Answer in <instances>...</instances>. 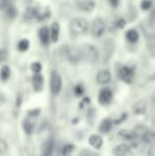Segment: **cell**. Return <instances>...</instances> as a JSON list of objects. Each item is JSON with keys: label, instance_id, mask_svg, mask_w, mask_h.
I'll return each instance as SVG.
<instances>
[{"label": "cell", "instance_id": "1", "mask_svg": "<svg viewBox=\"0 0 155 156\" xmlns=\"http://www.w3.org/2000/svg\"><path fill=\"white\" fill-rule=\"evenodd\" d=\"M88 28V23L83 17H75L71 19L69 23V31L73 36H81V35L86 34Z\"/></svg>", "mask_w": 155, "mask_h": 156}, {"label": "cell", "instance_id": "2", "mask_svg": "<svg viewBox=\"0 0 155 156\" xmlns=\"http://www.w3.org/2000/svg\"><path fill=\"white\" fill-rule=\"evenodd\" d=\"M81 52H82V58L88 63H96L99 58V51L95 46L90 44H84L81 46Z\"/></svg>", "mask_w": 155, "mask_h": 156}, {"label": "cell", "instance_id": "3", "mask_svg": "<svg viewBox=\"0 0 155 156\" xmlns=\"http://www.w3.org/2000/svg\"><path fill=\"white\" fill-rule=\"evenodd\" d=\"M62 76H61V74L56 70H53L51 72V76H50V89H51L52 94L53 96H58L61 93V90H62Z\"/></svg>", "mask_w": 155, "mask_h": 156}, {"label": "cell", "instance_id": "4", "mask_svg": "<svg viewBox=\"0 0 155 156\" xmlns=\"http://www.w3.org/2000/svg\"><path fill=\"white\" fill-rule=\"evenodd\" d=\"M105 23L103 21V19L100 18V17H97L95 20L91 23V27H90V31H91V35L96 38H100L104 35L105 33Z\"/></svg>", "mask_w": 155, "mask_h": 156}, {"label": "cell", "instance_id": "5", "mask_svg": "<svg viewBox=\"0 0 155 156\" xmlns=\"http://www.w3.org/2000/svg\"><path fill=\"white\" fill-rule=\"evenodd\" d=\"M66 56L68 58V61L72 64H77L80 62L82 58V52H81V48L80 47H76V46H71L68 47L66 50Z\"/></svg>", "mask_w": 155, "mask_h": 156}, {"label": "cell", "instance_id": "6", "mask_svg": "<svg viewBox=\"0 0 155 156\" xmlns=\"http://www.w3.org/2000/svg\"><path fill=\"white\" fill-rule=\"evenodd\" d=\"M135 76V70L134 68L130 67V66H123L120 68L119 70V78L124 83H132L133 79Z\"/></svg>", "mask_w": 155, "mask_h": 156}, {"label": "cell", "instance_id": "7", "mask_svg": "<svg viewBox=\"0 0 155 156\" xmlns=\"http://www.w3.org/2000/svg\"><path fill=\"white\" fill-rule=\"evenodd\" d=\"M75 5L82 12H91L96 8L93 0H75Z\"/></svg>", "mask_w": 155, "mask_h": 156}, {"label": "cell", "instance_id": "8", "mask_svg": "<svg viewBox=\"0 0 155 156\" xmlns=\"http://www.w3.org/2000/svg\"><path fill=\"white\" fill-rule=\"evenodd\" d=\"M113 99V93L110 88H102L101 90L99 91V96H98V100H99V103L102 105H107L111 103Z\"/></svg>", "mask_w": 155, "mask_h": 156}, {"label": "cell", "instance_id": "9", "mask_svg": "<svg viewBox=\"0 0 155 156\" xmlns=\"http://www.w3.org/2000/svg\"><path fill=\"white\" fill-rule=\"evenodd\" d=\"M112 80V74L108 70H100L96 76V81L98 84L100 85H105L108 84Z\"/></svg>", "mask_w": 155, "mask_h": 156}, {"label": "cell", "instance_id": "10", "mask_svg": "<svg viewBox=\"0 0 155 156\" xmlns=\"http://www.w3.org/2000/svg\"><path fill=\"white\" fill-rule=\"evenodd\" d=\"M38 38L44 46H48L51 41L50 38V30L47 27H43L38 30Z\"/></svg>", "mask_w": 155, "mask_h": 156}, {"label": "cell", "instance_id": "11", "mask_svg": "<svg viewBox=\"0 0 155 156\" xmlns=\"http://www.w3.org/2000/svg\"><path fill=\"white\" fill-rule=\"evenodd\" d=\"M88 141H89V144H90L93 149H96V150H100V149L102 148V146H103V139H102L101 136L98 135V134L91 135L90 137H89Z\"/></svg>", "mask_w": 155, "mask_h": 156}, {"label": "cell", "instance_id": "12", "mask_svg": "<svg viewBox=\"0 0 155 156\" xmlns=\"http://www.w3.org/2000/svg\"><path fill=\"white\" fill-rule=\"evenodd\" d=\"M134 115H143L147 111V102L143 100H140L136 102L132 107Z\"/></svg>", "mask_w": 155, "mask_h": 156}, {"label": "cell", "instance_id": "13", "mask_svg": "<svg viewBox=\"0 0 155 156\" xmlns=\"http://www.w3.org/2000/svg\"><path fill=\"white\" fill-rule=\"evenodd\" d=\"M130 150H131V148L129 144H120L115 147L114 150H113V153H114L115 156H125L129 152H130Z\"/></svg>", "mask_w": 155, "mask_h": 156}, {"label": "cell", "instance_id": "14", "mask_svg": "<svg viewBox=\"0 0 155 156\" xmlns=\"http://www.w3.org/2000/svg\"><path fill=\"white\" fill-rule=\"evenodd\" d=\"M53 147H54L53 139H52V138H49L43 146V153H41V156H52V153H53Z\"/></svg>", "mask_w": 155, "mask_h": 156}, {"label": "cell", "instance_id": "15", "mask_svg": "<svg viewBox=\"0 0 155 156\" xmlns=\"http://www.w3.org/2000/svg\"><path fill=\"white\" fill-rule=\"evenodd\" d=\"M113 127V121L110 118H106V119L102 120L101 123L99 125V132L102 134H107L108 132L112 129Z\"/></svg>", "mask_w": 155, "mask_h": 156}, {"label": "cell", "instance_id": "16", "mask_svg": "<svg viewBox=\"0 0 155 156\" xmlns=\"http://www.w3.org/2000/svg\"><path fill=\"white\" fill-rule=\"evenodd\" d=\"M33 88L35 91H41L44 86V78L41 73H34L33 76Z\"/></svg>", "mask_w": 155, "mask_h": 156}, {"label": "cell", "instance_id": "17", "mask_svg": "<svg viewBox=\"0 0 155 156\" xmlns=\"http://www.w3.org/2000/svg\"><path fill=\"white\" fill-rule=\"evenodd\" d=\"M58 36H60V25L58 23H53L50 29V38H51L52 43H56L58 41Z\"/></svg>", "mask_w": 155, "mask_h": 156}, {"label": "cell", "instance_id": "18", "mask_svg": "<svg viewBox=\"0 0 155 156\" xmlns=\"http://www.w3.org/2000/svg\"><path fill=\"white\" fill-rule=\"evenodd\" d=\"M141 140H143V144H153L155 141V131H150V129H147V131L143 133V135L141 136Z\"/></svg>", "mask_w": 155, "mask_h": 156}, {"label": "cell", "instance_id": "19", "mask_svg": "<svg viewBox=\"0 0 155 156\" xmlns=\"http://www.w3.org/2000/svg\"><path fill=\"white\" fill-rule=\"evenodd\" d=\"M50 11L48 9L44 8H36V19L37 20H45L50 17Z\"/></svg>", "mask_w": 155, "mask_h": 156}, {"label": "cell", "instance_id": "20", "mask_svg": "<svg viewBox=\"0 0 155 156\" xmlns=\"http://www.w3.org/2000/svg\"><path fill=\"white\" fill-rule=\"evenodd\" d=\"M125 38H126V41H128L129 43L135 44V43H137V41H139V34H138V32H137L136 30L131 29V30H129V31L125 33Z\"/></svg>", "mask_w": 155, "mask_h": 156}, {"label": "cell", "instance_id": "21", "mask_svg": "<svg viewBox=\"0 0 155 156\" xmlns=\"http://www.w3.org/2000/svg\"><path fill=\"white\" fill-rule=\"evenodd\" d=\"M119 136L125 140H134L137 138L135 132L134 131H129V129H121V131L119 132Z\"/></svg>", "mask_w": 155, "mask_h": 156}, {"label": "cell", "instance_id": "22", "mask_svg": "<svg viewBox=\"0 0 155 156\" xmlns=\"http://www.w3.org/2000/svg\"><path fill=\"white\" fill-rule=\"evenodd\" d=\"M23 18L26 20H32V19H36V8H30L26 9L25 14H23Z\"/></svg>", "mask_w": 155, "mask_h": 156}, {"label": "cell", "instance_id": "23", "mask_svg": "<svg viewBox=\"0 0 155 156\" xmlns=\"http://www.w3.org/2000/svg\"><path fill=\"white\" fill-rule=\"evenodd\" d=\"M10 76H11L10 67L6 65L2 66L1 70H0V78H1V80L3 81V82H5V81H8L9 79H10Z\"/></svg>", "mask_w": 155, "mask_h": 156}, {"label": "cell", "instance_id": "24", "mask_svg": "<svg viewBox=\"0 0 155 156\" xmlns=\"http://www.w3.org/2000/svg\"><path fill=\"white\" fill-rule=\"evenodd\" d=\"M75 149L76 148H75V146H73V144H65V146L62 148V155L63 156H70L73 153Z\"/></svg>", "mask_w": 155, "mask_h": 156}, {"label": "cell", "instance_id": "25", "mask_svg": "<svg viewBox=\"0 0 155 156\" xmlns=\"http://www.w3.org/2000/svg\"><path fill=\"white\" fill-rule=\"evenodd\" d=\"M23 131L26 132V134L31 135L32 132H33V129H34L33 122H31L30 120H25V121H23Z\"/></svg>", "mask_w": 155, "mask_h": 156}, {"label": "cell", "instance_id": "26", "mask_svg": "<svg viewBox=\"0 0 155 156\" xmlns=\"http://www.w3.org/2000/svg\"><path fill=\"white\" fill-rule=\"evenodd\" d=\"M29 47H30V41H28V39H21V41L18 43V46H17L18 50L21 52L27 51V50L29 49Z\"/></svg>", "mask_w": 155, "mask_h": 156}, {"label": "cell", "instance_id": "27", "mask_svg": "<svg viewBox=\"0 0 155 156\" xmlns=\"http://www.w3.org/2000/svg\"><path fill=\"white\" fill-rule=\"evenodd\" d=\"M5 16L10 19H14L15 17L17 16V11L14 6H9V8L5 9Z\"/></svg>", "mask_w": 155, "mask_h": 156}, {"label": "cell", "instance_id": "28", "mask_svg": "<svg viewBox=\"0 0 155 156\" xmlns=\"http://www.w3.org/2000/svg\"><path fill=\"white\" fill-rule=\"evenodd\" d=\"M8 148H9V146H8V144H6L5 140L0 138V155L4 154V153L8 151Z\"/></svg>", "mask_w": 155, "mask_h": 156}, {"label": "cell", "instance_id": "29", "mask_svg": "<svg viewBox=\"0 0 155 156\" xmlns=\"http://www.w3.org/2000/svg\"><path fill=\"white\" fill-rule=\"evenodd\" d=\"M152 6V1L151 0H143L140 3V8L143 9V11H148L150 10Z\"/></svg>", "mask_w": 155, "mask_h": 156}, {"label": "cell", "instance_id": "30", "mask_svg": "<svg viewBox=\"0 0 155 156\" xmlns=\"http://www.w3.org/2000/svg\"><path fill=\"white\" fill-rule=\"evenodd\" d=\"M146 131H147V127L143 126V125H138V126L134 129V132H135V134H136L137 137H141Z\"/></svg>", "mask_w": 155, "mask_h": 156}, {"label": "cell", "instance_id": "31", "mask_svg": "<svg viewBox=\"0 0 155 156\" xmlns=\"http://www.w3.org/2000/svg\"><path fill=\"white\" fill-rule=\"evenodd\" d=\"M8 56H9V53H8V51H6V49H0V64L6 62Z\"/></svg>", "mask_w": 155, "mask_h": 156}, {"label": "cell", "instance_id": "32", "mask_svg": "<svg viewBox=\"0 0 155 156\" xmlns=\"http://www.w3.org/2000/svg\"><path fill=\"white\" fill-rule=\"evenodd\" d=\"M148 47H149V50H150V52H151L152 55L155 56V37H152V38L150 39Z\"/></svg>", "mask_w": 155, "mask_h": 156}, {"label": "cell", "instance_id": "33", "mask_svg": "<svg viewBox=\"0 0 155 156\" xmlns=\"http://www.w3.org/2000/svg\"><path fill=\"white\" fill-rule=\"evenodd\" d=\"M84 90L85 89H84V87H83V85L78 84V85H76V87H75V94L78 97H80L84 94Z\"/></svg>", "mask_w": 155, "mask_h": 156}, {"label": "cell", "instance_id": "34", "mask_svg": "<svg viewBox=\"0 0 155 156\" xmlns=\"http://www.w3.org/2000/svg\"><path fill=\"white\" fill-rule=\"evenodd\" d=\"M31 69H32V71H33L34 73H39V72H41V63H38V62L33 63L31 65Z\"/></svg>", "mask_w": 155, "mask_h": 156}, {"label": "cell", "instance_id": "35", "mask_svg": "<svg viewBox=\"0 0 155 156\" xmlns=\"http://www.w3.org/2000/svg\"><path fill=\"white\" fill-rule=\"evenodd\" d=\"M13 2H14V0H1V2H0V6L5 10L6 8H9V6L12 5Z\"/></svg>", "mask_w": 155, "mask_h": 156}, {"label": "cell", "instance_id": "36", "mask_svg": "<svg viewBox=\"0 0 155 156\" xmlns=\"http://www.w3.org/2000/svg\"><path fill=\"white\" fill-rule=\"evenodd\" d=\"M124 26H125V20L123 18H118L116 21V27L119 28V29H122V28H124Z\"/></svg>", "mask_w": 155, "mask_h": 156}, {"label": "cell", "instance_id": "37", "mask_svg": "<svg viewBox=\"0 0 155 156\" xmlns=\"http://www.w3.org/2000/svg\"><path fill=\"white\" fill-rule=\"evenodd\" d=\"M81 156H98V155H96L93 152H91V151H89V150H83L82 152H81Z\"/></svg>", "mask_w": 155, "mask_h": 156}, {"label": "cell", "instance_id": "38", "mask_svg": "<svg viewBox=\"0 0 155 156\" xmlns=\"http://www.w3.org/2000/svg\"><path fill=\"white\" fill-rule=\"evenodd\" d=\"M148 156H155V144L154 146H151L148 150Z\"/></svg>", "mask_w": 155, "mask_h": 156}, {"label": "cell", "instance_id": "39", "mask_svg": "<svg viewBox=\"0 0 155 156\" xmlns=\"http://www.w3.org/2000/svg\"><path fill=\"white\" fill-rule=\"evenodd\" d=\"M39 114V109H32V111H29L28 112V115L29 116H31V117H36Z\"/></svg>", "mask_w": 155, "mask_h": 156}, {"label": "cell", "instance_id": "40", "mask_svg": "<svg viewBox=\"0 0 155 156\" xmlns=\"http://www.w3.org/2000/svg\"><path fill=\"white\" fill-rule=\"evenodd\" d=\"M119 1H120V0H108L110 4L112 6H114V8H117V6L119 5Z\"/></svg>", "mask_w": 155, "mask_h": 156}, {"label": "cell", "instance_id": "41", "mask_svg": "<svg viewBox=\"0 0 155 156\" xmlns=\"http://www.w3.org/2000/svg\"><path fill=\"white\" fill-rule=\"evenodd\" d=\"M6 101V98H5V96H4L3 94H1L0 93V104H3L4 102Z\"/></svg>", "mask_w": 155, "mask_h": 156}, {"label": "cell", "instance_id": "42", "mask_svg": "<svg viewBox=\"0 0 155 156\" xmlns=\"http://www.w3.org/2000/svg\"><path fill=\"white\" fill-rule=\"evenodd\" d=\"M32 1H33V0H26V2H27V3H31Z\"/></svg>", "mask_w": 155, "mask_h": 156}]
</instances>
